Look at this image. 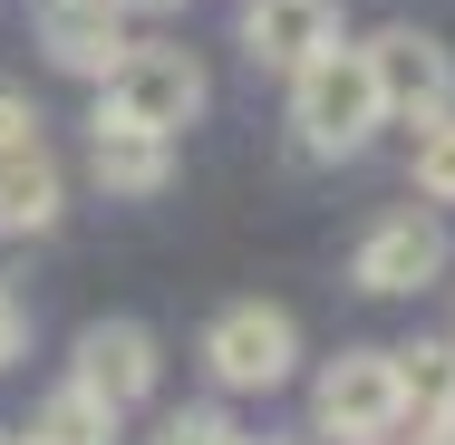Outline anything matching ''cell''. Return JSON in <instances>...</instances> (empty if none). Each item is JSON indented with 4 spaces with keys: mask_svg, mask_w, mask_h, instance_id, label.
<instances>
[{
    "mask_svg": "<svg viewBox=\"0 0 455 445\" xmlns=\"http://www.w3.org/2000/svg\"><path fill=\"white\" fill-rule=\"evenodd\" d=\"M387 126V107L368 88V59L339 39V49H320L310 68H291V146L310 155V165H349L368 136Z\"/></svg>",
    "mask_w": 455,
    "mask_h": 445,
    "instance_id": "cell-1",
    "label": "cell"
},
{
    "mask_svg": "<svg viewBox=\"0 0 455 445\" xmlns=\"http://www.w3.org/2000/svg\"><path fill=\"white\" fill-rule=\"evenodd\" d=\"M213 107V78L184 39H136L107 78H97V126H146V136H184Z\"/></svg>",
    "mask_w": 455,
    "mask_h": 445,
    "instance_id": "cell-2",
    "label": "cell"
},
{
    "mask_svg": "<svg viewBox=\"0 0 455 445\" xmlns=\"http://www.w3.org/2000/svg\"><path fill=\"white\" fill-rule=\"evenodd\" d=\"M204 377L223 387V397H272L300 377V320L281 310V300H233V310H213V330H204Z\"/></svg>",
    "mask_w": 455,
    "mask_h": 445,
    "instance_id": "cell-3",
    "label": "cell"
},
{
    "mask_svg": "<svg viewBox=\"0 0 455 445\" xmlns=\"http://www.w3.org/2000/svg\"><path fill=\"white\" fill-rule=\"evenodd\" d=\"M455 271V233L436 203H397V213H378L359 233V252H349V281H359L368 300H417V290H436Z\"/></svg>",
    "mask_w": 455,
    "mask_h": 445,
    "instance_id": "cell-4",
    "label": "cell"
},
{
    "mask_svg": "<svg viewBox=\"0 0 455 445\" xmlns=\"http://www.w3.org/2000/svg\"><path fill=\"white\" fill-rule=\"evenodd\" d=\"M310 436H330V445H387V436H407L397 358H387V349H339L320 377H310Z\"/></svg>",
    "mask_w": 455,
    "mask_h": 445,
    "instance_id": "cell-5",
    "label": "cell"
},
{
    "mask_svg": "<svg viewBox=\"0 0 455 445\" xmlns=\"http://www.w3.org/2000/svg\"><path fill=\"white\" fill-rule=\"evenodd\" d=\"M368 59V88L387 107V126H427V116H455V49L436 29H417V20H397V29H378L359 49Z\"/></svg>",
    "mask_w": 455,
    "mask_h": 445,
    "instance_id": "cell-6",
    "label": "cell"
},
{
    "mask_svg": "<svg viewBox=\"0 0 455 445\" xmlns=\"http://www.w3.org/2000/svg\"><path fill=\"white\" fill-rule=\"evenodd\" d=\"M156 377H165V349H156V330H146V320H88V330H78V349H68V387H88L116 426L156 397Z\"/></svg>",
    "mask_w": 455,
    "mask_h": 445,
    "instance_id": "cell-7",
    "label": "cell"
},
{
    "mask_svg": "<svg viewBox=\"0 0 455 445\" xmlns=\"http://www.w3.org/2000/svg\"><path fill=\"white\" fill-rule=\"evenodd\" d=\"M233 39H243L252 68L291 78V68H310L320 49H339V0H243Z\"/></svg>",
    "mask_w": 455,
    "mask_h": 445,
    "instance_id": "cell-8",
    "label": "cell"
},
{
    "mask_svg": "<svg viewBox=\"0 0 455 445\" xmlns=\"http://www.w3.org/2000/svg\"><path fill=\"white\" fill-rule=\"evenodd\" d=\"M39 49H49V68H68V78H107L136 39H126V10L116 0H49L39 10Z\"/></svg>",
    "mask_w": 455,
    "mask_h": 445,
    "instance_id": "cell-9",
    "label": "cell"
},
{
    "mask_svg": "<svg viewBox=\"0 0 455 445\" xmlns=\"http://www.w3.org/2000/svg\"><path fill=\"white\" fill-rule=\"evenodd\" d=\"M88 175L116 194V203H146L175 184V136H146V126H97L88 116Z\"/></svg>",
    "mask_w": 455,
    "mask_h": 445,
    "instance_id": "cell-10",
    "label": "cell"
},
{
    "mask_svg": "<svg viewBox=\"0 0 455 445\" xmlns=\"http://www.w3.org/2000/svg\"><path fill=\"white\" fill-rule=\"evenodd\" d=\"M59 213H68V175L49 146L0 155V233H59Z\"/></svg>",
    "mask_w": 455,
    "mask_h": 445,
    "instance_id": "cell-11",
    "label": "cell"
},
{
    "mask_svg": "<svg viewBox=\"0 0 455 445\" xmlns=\"http://www.w3.org/2000/svg\"><path fill=\"white\" fill-rule=\"evenodd\" d=\"M397 358V397H407V426H455V339H407Z\"/></svg>",
    "mask_w": 455,
    "mask_h": 445,
    "instance_id": "cell-12",
    "label": "cell"
},
{
    "mask_svg": "<svg viewBox=\"0 0 455 445\" xmlns=\"http://www.w3.org/2000/svg\"><path fill=\"white\" fill-rule=\"evenodd\" d=\"M20 445H116V417L97 407L88 387H68V377H59V387H49V397L29 407V426H20Z\"/></svg>",
    "mask_w": 455,
    "mask_h": 445,
    "instance_id": "cell-13",
    "label": "cell"
},
{
    "mask_svg": "<svg viewBox=\"0 0 455 445\" xmlns=\"http://www.w3.org/2000/svg\"><path fill=\"white\" fill-rule=\"evenodd\" d=\"M407 175H417V203L455 213V116H427V126H417V155H407Z\"/></svg>",
    "mask_w": 455,
    "mask_h": 445,
    "instance_id": "cell-14",
    "label": "cell"
},
{
    "mask_svg": "<svg viewBox=\"0 0 455 445\" xmlns=\"http://www.w3.org/2000/svg\"><path fill=\"white\" fill-rule=\"evenodd\" d=\"M146 445H243V426H233V407H213V397H204V407H165Z\"/></svg>",
    "mask_w": 455,
    "mask_h": 445,
    "instance_id": "cell-15",
    "label": "cell"
},
{
    "mask_svg": "<svg viewBox=\"0 0 455 445\" xmlns=\"http://www.w3.org/2000/svg\"><path fill=\"white\" fill-rule=\"evenodd\" d=\"M29 146H49V136H39V107L20 88H0V155H29Z\"/></svg>",
    "mask_w": 455,
    "mask_h": 445,
    "instance_id": "cell-16",
    "label": "cell"
},
{
    "mask_svg": "<svg viewBox=\"0 0 455 445\" xmlns=\"http://www.w3.org/2000/svg\"><path fill=\"white\" fill-rule=\"evenodd\" d=\"M20 358H29V310L0 290V368H20Z\"/></svg>",
    "mask_w": 455,
    "mask_h": 445,
    "instance_id": "cell-17",
    "label": "cell"
},
{
    "mask_svg": "<svg viewBox=\"0 0 455 445\" xmlns=\"http://www.w3.org/2000/svg\"><path fill=\"white\" fill-rule=\"evenodd\" d=\"M126 20H165V10H184V0H116Z\"/></svg>",
    "mask_w": 455,
    "mask_h": 445,
    "instance_id": "cell-18",
    "label": "cell"
},
{
    "mask_svg": "<svg viewBox=\"0 0 455 445\" xmlns=\"http://www.w3.org/2000/svg\"><path fill=\"white\" fill-rule=\"evenodd\" d=\"M397 445H455V426H417V436H397Z\"/></svg>",
    "mask_w": 455,
    "mask_h": 445,
    "instance_id": "cell-19",
    "label": "cell"
},
{
    "mask_svg": "<svg viewBox=\"0 0 455 445\" xmlns=\"http://www.w3.org/2000/svg\"><path fill=\"white\" fill-rule=\"evenodd\" d=\"M243 445H300V436H243Z\"/></svg>",
    "mask_w": 455,
    "mask_h": 445,
    "instance_id": "cell-20",
    "label": "cell"
},
{
    "mask_svg": "<svg viewBox=\"0 0 455 445\" xmlns=\"http://www.w3.org/2000/svg\"><path fill=\"white\" fill-rule=\"evenodd\" d=\"M0 445H20V436H0Z\"/></svg>",
    "mask_w": 455,
    "mask_h": 445,
    "instance_id": "cell-21",
    "label": "cell"
},
{
    "mask_svg": "<svg viewBox=\"0 0 455 445\" xmlns=\"http://www.w3.org/2000/svg\"><path fill=\"white\" fill-rule=\"evenodd\" d=\"M387 445H397V436H387Z\"/></svg>",
    "mask_w": 455,
    "mask_h": 445,
    "instance_id": "cell-22",
    "label": "cell"
},
{
    "mask_svg": "<svg viewBox=\"0 0 455 445\" xmlns=\"http://www.w3.org/2000/svg\"><path fill=\"white\" fill-rule=\"evenodd\" d=\"M446 339H455V330H446Z\"/></svg>",
    "mask_w": 455,
    "mask_h": 445,
    "instance_id": "cell-23",
    "label": "cell"
}]
</instances>
